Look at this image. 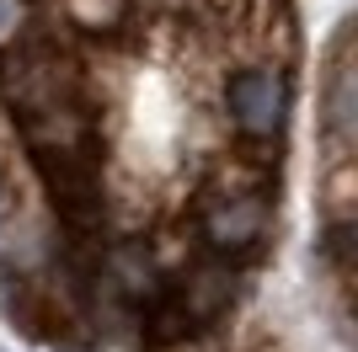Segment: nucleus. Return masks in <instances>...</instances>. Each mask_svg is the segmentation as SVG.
I'll list each match as a JSON object with an SVG mask.
<instances>
[{"label": "nucleus", "mask_w": 358, "mask_h": 352, "mask_svg": "<svg viewBox=\"0 0 358 352\" xmlns=\"http://www.w3.org/2000/svg\"><path fill=\"white\" fill-rule=\"evenodd\" d=\"M294 0H11L0 309L54 352H224L278 251Z\"/></svg>", "instance_id": "1"}, {"label": "nucleus", "mask_w": 358, "mask_h": 352, "mask_svg": "<svg viewBox=\"0 0 358 352\" xmlns=\"http://www.w3.org/2000/svg\"><path fill=\"white\" fill-rule=\"evenodd\" d=\"M321 256H327L331 288L343 305V321L353 309V22H343L321 80Z\"/></svg>", "instance_id": "2"}]
</instances>
